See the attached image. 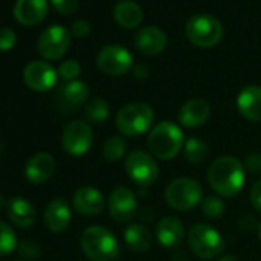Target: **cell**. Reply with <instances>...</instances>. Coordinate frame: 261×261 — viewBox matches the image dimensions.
I'll use <instances>...</instances> for the list:
<instances>
[{
    "label": "cell",
    "instance_id": "30",
    "mask_svg": "<svg viewBox=\"0 0 261 261\" xmlns=\"http://www.w3.org/2000/svg\"><path fill=\"white\" fill-rule=\"evenodd\" d=\"M224 203L220 197H207L201 201V212L207 218H220L224 214Z\"/></svg>",
    "mask_w": 261,
    "mask_h": 261
},
{
    "label": "cell",
    "instance_id": "13",
    "mask_svg": "<svg viewBox=\"0 0 261 261\" xmlns=\"http://www.w3.org/2000/svg\"><path fill=\"white\" fill-rule=\"evenodd\" d=\"M57 75L59 74L56 68L43 60H36L28 63L23 71V80L27 86L37 92H45L54 88L57 82Z\"/></svg>",
    "mask_w": 261,
    "mask_h": 261
},
{
    "label": "cell",
    "instance_id": "14",
    "mask_svg": "<svg viewBox=\"0 0 261 261\" xmlns=\"http://www.w3.org/2000/svg\"><path fill=\"white\" fill-rule=\"evenodd\" d=\"M89 97V88L85 82L74 80V82H66L62 85L57 91L56 100L57 106L62 112L68 114L79 106H82Z\"/></svg>",
    "mask_w": 261,
    "mask_h": 261
},
{
    "label": "cell",
    "instance_id": "20",
    "mask_svg": "<svg viewBox=\"0 0 261 261\" xmlns=\"http://www.w3.org/2000/svg\"><path fill=\"white\" fill-rule=\"evenodd\" d=\"M240 114L249 121H261V86L249 85L237 97Z\"/></svg>",
    "mask_w": 261,
    "mask_h": 261
},
{
    "label": "cell",
    "instance_id": "39",
    "mask_svg": "<svg viewBox=\"0 0 261 261\" xmlns=\"http://www.w3.org/2000/svg\"><path fill=\"white\" fill-rule=\"evenodd\" d=\"M218 261H238V258L235 255H224L223 258H220Z\"/></svg>",
    "mask_w": 261,
    "mask_h": 261
},
{
    "label": "cell",
    "instance_id": "5",
    "mask_svg": "<svg viewBox=\"0 0 261 261\" xmlns=\"http://www.w3.org/2000/svg\"><path fill=\"white\" fill-rule=\"evenodd\" d=\"M166 203L180 212H188L203 201V189L194 178L180 177L172 180L165 191Z\"/></svg>",
    "mask_w": 261,
    "mask_h": 261
},
{
    "label": "cell",
    "instance_id": "33",
    "mask_svg": "<svg viewBox=\"0 0 261 261\" xmlns=\"http://www.w3.org/2000/svg\"><path fill=\"white\" fill-rule=\"evenodd\" d=\"M51 4L63 16H71L79 10V0H51Z\"/></svg>",
    "mask_w": 261,
    "mask_h": 261
},
{
    "label": "cell",
    "instance_id": "28",
    "mask_svg": "<svg viewBox=\"0 0 261 261\" xmlns=\"http://www.w3.org/2000/svg\"><path fill=\"white\" fill-rule=\"evenodd\" d=\"M126 148H127L126 140L120 136H114L106 140L103 146V157L111 163L120 162L126 154Z\"/></svg>",
    "mask_w": 261,
    "mask_h": 261
},
{
    "label": "cell",
    "instance_id": "4",
    "mask_svg": "<svg viewBox=\"0 0 261 261\" xmlns=\"http://www.w3.org/2000/svg\"><path fill=\"white\" fill-rule=\"evenodd\" d=\"M154 109L143 101H130L117 112L115 123L124 137H137L145 134L154 123Z\"/></svg>",
    "mask_w": 261,
    "mask_h": 261
},
{
    "label": "cell",
    "instance_id": "7",
    "mask_svg": "<svg viewBox=\"0 0 261 261\" xmlns=\"http://www.w3.org/2000/svg\"><path fill=\"white\" fill-rule=\"evenodd\" d=\"M191 250L201 259H212L224 249V240L217 229L209 224H194L188 232Z\"/></svg>",
    "mask_w": 261,
    "mask_h": 261
},
{
    "label": "cell",
    "instance_id": "35",
    "mask_svg": "<svg viewBox=\"0 0 261 261\" xmlns=\"http://www.w3.org/2000/svg\"><path fill=\"white\" fill-rule=\"evenodd\" d=\"M244 168H246L249 172H252V174L261 172V152H253V154H249V155L246 157Z\"/></svg>",
    "mask_w": 261,
    "mask_h": 261
},
{
    "label": "cell",
    "instance_id": "11",
    "mask_svg": "<svg viewBox=\"0 0 261 261\" xmlns=\"http://www.w3.org/2000/svg\"><path fill=\"white\" fill-rule=\"evenodd\" d=\"M97 68L106 75H123L133 69V56L120 45H108L97 54Z\"/></svg>",
    "mask_w": 261,
    "mask_h": 261
},
{
    "label": "cell",
    "instance_id": "29",
    "mask_svg": "<svg viewBox=\"0 0 261 261\" xmlns=\"http://www.w3.org/2000/svg\"><path fill=\"white\" fill-rule=\"evenodd\" d=\"M17 247V238L11 226L0 221V256L11 253Z\"/></svg>",
    "mask_w": 261,
    "mask_h": 261
},
{
    "label": "cell",
    "instance_id": "19",
    "mask_svg": "<svg viewBox=\"0 0 261 261\" xmlns=\"http://www.w3.org/2000/svg\"><path fill=\"white\" fill-rule=\"evenodd\" d=\"M211 117V105L203 98L188 100L178 111V120L185 127H200Z\"/></svg>",
    "mask_w": 261,
    "mask_h": 261
},
{
    "label": "cell",
    "instance_id": "26",
    "mask_svg": "<svg viewBox=\"0 0 261 261\" xmlns=\"http://www.w3.org/2000/svg\"><path fill=\"white\" fill-rule=\"evenodd\" d=\"M183 151H185L186 160L189 163H192V165H201L209 157V148H207V145L203 140L197 139V137L188 139L185 142Z\"/></svg>",
    "mask_w": 261,
    "mask_h": 261
},
{
    "label": "cell",
    "instance_id": "37",
    "mask_svg": "<svg viewBox=\"0 0 261 261\" xmlns=\"http://www.w3.org/2000/svg\"><path fill=\"white\" fill-rule=\"evenodd\" d=\"M250 203L255 211L261 212V178L255 181V185L250 189Z\"/></svg>",
    "mask_w": 261,
    "mask_h": 261
},
{
    "label": "cell",
    "instance_id": "1",
    "mask_svg": "<svg viewBox=\"0 0 261 261\" xmlns=\"http://www.w3.org/2000/svg\"><path fill=\"white\" fill-rule=\"evenodd\" d=\"M244 166L232 155L218 157L207 169V181L211 188L224 198H233L238 195L244 186Z\"/></svg>",
    "mask_w": 261,
    "mask_h": 261
},
{
    "label": "cell",
    "instance_id": "10",
    "mask_svg": "<svg viewBox=\"0 0 261 261\" xmlns=\"http://www.w3.org/2000/svg\"><path fill=\"white\" fill-rule=\"evenodd\" d=\"M71 46V34L65 27L53 25L46 28L37 43L39 54L46 60L62 59Z\"/></svg>",
    "mask_w": 261,
    "mask_h": 261
},
{
    "label": "cell",
    "instance_id": "36",
    "mask_svg": "<svg viewBox=\"0 0 261 261\" xmlns=\"http://www.w3.org/2000/svg\"><path fill=\"white\" fill-rule=\"evenodd\" d=\"M71 33H72V36H75L79 39L86 37L91 33V25L86 20H83V19L82 20H75L72 23V27H71Z\"/></svg>",
    "mask_w": 261,
    "mask_h": 261
},
{
    "label": "cell",
    "instance_id": "12",
    "mask_svg": "<svg viewBox=\"0 0 261 261\" xmlns=\"http://www.w3.org/2000/svg\"><path fill=\"white\" fill-rule=\"evenodd\" d=\"M137 209H139L137 197L126 186L115 188L108 198L109 215L118 223H126L129 220H133L137 215Z\"/></svg>",
    "mask_w": 261,
    "mask_h": 261
},
{
    "label": "cell",
    "instance_id": "41",
    "mask_svg": "<svg viewBox=\"0 0 261 261\" xmlns=\"http://www.w3.org/2000/svg\"><path fill=\"white\" fill-rule=\"evenodd\" d=\"M259 238H261V224H259Z\"/></svg>",
    "mask_w": 261,
    "mask_h": 261
},
{
    "label": "cell",
    "instance_id": "6",
    "mask_svg": "<svg viewBox=\"0 0 261 261\" xmlns=\"http://www.w3.org/2000/svg\"><path fill=\"white\" fill-rule=\"evenodd\" d=\"M223 25L209 14H195L186 23V37L198 48H212L223 39Z\"/></svg>",
    "mask_w": 261,
    "mask_h": 261
},
{
    "label": "cell",
    "instance_id": "3",
    "mask_svg": "<svg viewBox=\"0 0 261 261\" xmlns=\"http://www.w3.org/2000/svg\"><path fill=\"white\" fill-rule=\"evenodd\" d=\"M85 255L92 261H114L120 255V243L115 235L101 226H91L80 238Z\"/></svg>",
    "mask_w": 261,
    "mask_h": 261
},
{
    "label": "cell",
    "instance_id": "25",
    "mask_svg": "<svg viewBox=\"0 0 261 261\" xmlns=\"http://www.w3.org/2000/svg\"><path fill=\"white\" fill-rule=\"evenodd\" d=\"M123 237H124L126 246L130 250L139 252V253L148 252L152 246V235H151L149 229L140 223L127 224L124 232H123Z\"/></svg>",
    "mask_w": 261,
    "mask_h": 261
},
{
    "label": "cell",
    "instance_id": "23",
    "mask_svg": "<svg viewBox=\"0 0 261 261\" xmlns=\"http://www.w3.org/2000/svg\"><path fill=\"white\" fill-rule=\"evenodd\" d=\"M7 215L13 224L27 229L36 221V207L23 197H13L7 203Z\"/></svg>",
    "mask_w": 261,
    "mask_h": 261
},
{
    "label": "cell",
    "instance_id": "38",
    "mask_svg": "<svg viewBox=\"0 0 261 261\" xmlns=\"http://www.w3.org/2000/svg\"><path fill=\"white\" fill-rule=\"evenodd\" d=\"M133 74H134V77H136V79H139V80H145V79L149 75V69H148L145 65L139 63V65L133 66Z\"/></svg>",
    "mask_w": 261,
    "mask_h": 261
},
{
    "label": "cell",
    "instance_id": "22",
    "mask_svg": "<svg viewBox=\"0 0 261 261\" xmlns=\"http://www.w3.org/2000/svg\"><path fill=\"white\" fill-rule=\"evenodd\" d=\"M155 237L157 241L166 247V249H174L181 244L185 240V226L180 218L177 217H165L155 229Z\"/></svg>",
    "mask_w": 261,
    "mask_h": 261
},
{
    "label": "cell",
    "instance_id": "9",
    "mask_svg": "<svg viewBox=\"0 0 261 261\" xmlns=\"http://www.w3.org/2000/svg\"><path fill=\"white\" fill-rule=\"evenodd\" d=\"M94 142V133L92 127L82 121V120H74L69 124L65 126L62 133V146L69 155H83L86 154Z\"/></svg>",
    "mask_w": 261,
    "mask_h": 261
},
{
    "label": "cell",
    "instance_id": "24",
    "mask_svg": "<svg viewBox=\"0 0 261 261\" xmlns=\"http://www.w3.org/2000/svg\"><path fill=\"white\" fill-rule=\"evenodd\" d=\"M114 20L126 30L137 28L143 22V11L139 4L133 0H120L112 11Z\"/></svg>",
    "mask_w": 261,
    "mask_h": 261
},
{
    "label": "cell",
    "instance_id": "31",
    "mask_svg": "<svg viewBox=\"0 0 261 261\" xmlns=\"http://www.w3.org/2000/svg\"><path fill=\"white\" fill-rule=\"evenodd\" d=\"M80 72H82V68L79 65V62H75V60H66L57 69L59 77L63 79L65 82H74V80H77L79 75H80Z\"/></svg>",
    "mask_w": 261,
    "mask_h": 261
},
{
    "label": "cell",
    "instance_id": "15",
    "mask_svg": "<svg viewBox=\"0 0 261 261\" xmlns=\"http://www.w3.org/2000/svg\"><path fill=\"white\" fill-rule=\"evenodd\" d=\"M72 206L75 212L85 217H94L103 212L105 197L94 186H82L74 192Z\"/></svg>",
    "mask_w": 261,
    "mask_h": 261
},
{
    "label": "cell",
    "instance_id": "2",
    "mask_svg": "<svg viewBox=\"0 0 261 261\" xmlns=\"http://www.w3.org/2000/svg\"><path fill=\"white\" fill-rule=\"evenodd\" d=\"M149 152L160 160H172L185 146L183 130L172 121H162L155 124L148 136Z\"/></svg>",
    "mask_w": 261,
    "mask_h": 261
},
{
    "label": "cell",
    "instance_id": "27",
    "mask_svg": "<svg viewBox=\"0 0 261 261\" xmlns=\"http://www.w3.org/2000/svg\"><path fill=\"white\" fill-rule=\"evenodd\" d=\"M85 117L91 123H103L109 117V105L105 98H92L85 106Z\"/></svg>",
    "mask_w": 261,
    "mask_h": 261
},
{
    "label": "cell",
    "instance_id": "16",
    "mask_svg": "<svg viewBox=\"0 0 261 261\" xmlns=\"http://www.w3.org/2000/svg\"><path fill=\"white\" fill-rule=\"evenodd\" d=\"M56 171V160L48 152H39L33 155L25 166V177L33 185H42L48 181Z\"/></svg>",
    "mask_w": 261,
    "mask_h": 261
},
{
    "label": "cell",
    "instance_id": "32",
    "mask_svg": "<svg viewBox=\"0 0 261 261\" xmlns=\"http://www.w3.org/2000/svg\"><path fill=\"white\" fill-rule=\"evenodd\" d=\"M17 250L20 253V256H23L25 259H34L40 256V247L37 243H33L30 240H23L17 244Z\"/></svg>",
    "mask_w": 261,
    "mask_h": 261
},
{
    "label": "cell",
    "instance_id": "21",
    "mask_svg": "<svg viewBox=\"0 0 261 261\" xmlns=\"http://www.w3.org/2000/svg\"><path fill=\"white\" fill-rule=\"evenodd\" d=\"M71 209L65 198H54L43 212L45 226L51 232H63L71 223Z\"/></svg>",
    "mask_w": 261,
    "mask_h": 261
},
{
    "label": "cell",
    "instance_id": "8",
    "mask_svg": "<svg viewBox=\"0 0 261 261\" xmlns=\"http://www.w3.org/2000/svg\"><path fill=\"white\" fill-rule=\"evenodd\" d=\"M124 169L129 178L140 188H149L159 178V165L154 157L145 151L130 152L124 162Z\"/></svg>",
    "mask_w": 261,
    "mask_h": 261
},
{
    "label": "cell",
    "instance_id": "18",
    "mask_svg": "<svg viewBox=\"0 0 261 261\" xmlns=\"http://www.w3.org/2000/svg\"><path fill=\"white\" fill-rule=\"evenodd\" d=\"M48 14V0H17L14 17L19 23L33 27L45 20Z\"/></svg>",
    "mask_w": 261,
    "mask_h": 261
},
{
    "label": "cell",
    "instance_id": "40",
    "mask_svg": "<svg viewBox=\"0 0 261 261\" xmlns=\"http://www.w3.org/2000/svg\"><path fill=\"white\" fill-rule=\"evenodd\" d=\"M7 203H8V201H7V200H5V197H4V195H2V194H0V209H2V207H4V206H5V207H7Z\"/></svg>",
    "mask_w": 261,
    "mask_h": 261
},
{
    "label": "cell",
    "instance_id": "34",
    "mask_svg": "<svg viewBox=\"0 0 261 261\" xmlns=\"http://www.w3.org/2000/svg\"><path fill=\"white\" fill-rule=\"evenodd\" d=\"M16 33L11 28H0V51H10L16 45Z\"/></svg>",
    "mask_w": 261,
    "mask_h": 261
},
{
    "label": "cell",
    "instance_id": "17",
    "mask_svg": "<svg viewBox=\"0 0 261 261\" xmlns=\"http://www.w3.org/2000/svg\"><path fill=\"white\" fill-rule=\"evenodd\" d=\"M136 48L146 56H157L168 46V36L157 27H146L136 34Z\"/></svg>",
    "mask_w": 261,
    "mask_h": 261
}]
</instances>
